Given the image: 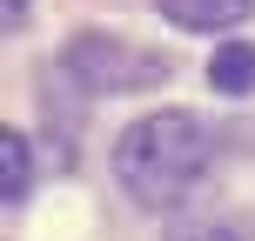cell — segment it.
Instances as JSON below:
<instances>
[{
	"instance_id": "cell-2",
	"label": "cell",
	"mask_w": 255,
	"mask_h": 241,
	"mask_svg": "<svg viewBox=\"0 0 255 241\" xmlns=\"http://www.w3.org/2000/svg\"><path fill=\"white\" fill-rule=\"evenodd\" d=\"M61 74L74 80L81 94H128V87H148L154 74H168V67L154 61V54L115 40V34H81V40H67Z\"/></svg>"
},
{
	"instance_id": "cell-1",
	"label": "cell",
	"mask_w": 255,
	"mask_h": 241,
	"mask_svg": "<svg viewBox=\"0 0 255 241\" xmlns=\"http://www.w3.org/2000/svg\"><path fill=\"white\" fill-rule=\"evenodd\" d=\"M215 167V127L188 107L141 114L115 141V174L141 208H181Z\"/></svg>"
},
{
	"instance_id": "cell-3",
	"label": "cell",
	"mask_w": 255,
	"mask_h": 241,
	"mask_svg": "<svg viewBox=\"0 0 255 241\" xmlns=\"http://www.w3.org/2000/svg\"><path fill=\"white\" fill-rule=\"evenodd\" d=\"M181 34H215V27H235L255 13V0H154Z\"/></svg>"
},
{
	"instance_id": "cell-7",
	"label": "cell",
	"mask_w": 255,
	"mask_h": 241,
	"mask_svg": "<svg viewBox=\"0 0 255 241\" xmlns=\"http://www.w3.org/2000/svg\"><path fill=\"white\" fill-rule=\"evenodd\" d=\"M7 7V27H27V0H0Z\"/></svg>"
},
{
	"instance_id": "cell-4",
	"label": "cell",
	"mask_w": 255,
	"mask_h": 241,
	"mask_svg": "<svg viewBox=\"0 0 255 241\" xmlns=\"http://www.w3.org/2000/svg\"><path fill=\"white\" fill-rule=\"evenodd\" d=\"M208 87H215V94H255V47H249V40L215 47V61H208Z\"/></svg>"
},
{
	"instance_id": "cell-6",
	"label": "cell",
	"mask_w": 255,
	"mask_h": 241,
	"mask_svg": "<svg viewBox=\"0 0 255 241\" xmlns=\"http://www.w3.org/2000/svg\"><path fill=\"white\" fill-rule=\"evenodd\" d=\"M27 181H34V148H27V134L13 127V134H7V181H0V194H7V201H20Z\"/></svg>"
},
{
	"instance_id": "cell-5",
	"label": "cell",
	"mask_w": 255,
	"mask_h": 241,
	"mask_svg": "<svg viewBox=\"0 0 255 241\" xmlns=\"http://www.w3.org/2000/svg\"><path fill=\"white\" fill-rule=\"evenodd\" d=\"M168 241H255V221H242V215H208V221L168 228Z\"/></svg>"
}]
</instances>
